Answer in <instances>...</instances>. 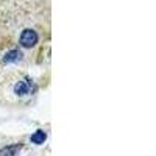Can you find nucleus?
<instances>
[{"mask_svg": "<svg viewBox=\"0 0 156 156\" xmlns=\"http://www.w3.org/2000/svg\"><path fill=\"white\" fill-rule=\"evenodd\" d=\"M31 87H34V86H33V83L30 80H20V81H17L14 84V94L19 95V97L27 95V94H30L33 90Z\"/></svg>", "mask_w": 156, "mask_h": 156, "instance_id": "obj_2", "label": "nucleus"}, {"mask_svg": "<svg viewBox=\"0 0 156 156\" xmlns=\"http://www.w3.org/2000/svg\"><path fill=\"white\" fill-rule=\"evenodd\" d=\"M22 150V144H11L0 148V156H16Z\"/></svg>", "mask_w": 156, "mask_h": 156, "instance_id": "obj_3", "label": "nucleus"}, {"mask_svg": "<svg viewBox=\"0 0 156 156\" xmlns=\"http://www.w3.org/2000/svg\"><path fill=\"white\" fill-rule=\"evenodd\" d=\"M30 140L33 142V144H36V145H42L44 142L47 140V133L42 131V129H37V131H34L30 136Z\"/></svg>", "mask_w": 156, "mask_h": 156, "instance_id": "obj_5", "label": "nucleus"}, {"mask_svg": "<svg viewBox=\"0 0 156 156\" xmlns=\"http://www.w3.org/2000/svg\"><path fill=\"white\" fill-rule=\"evenodd\" d=\"M20 58H22L20 50L12 48V50H9L8 53L3 56V62H6V64H9V62H17V61H20Z\"/></svg>", "mask_w": 156, "mask_h": 156, "instance_id": "obj_4", "label": "nucleus"}, {"mask_svg": "<svg viewBox=\"0 0 156 156\" xmlns=\"http://www.w3.org/2000/svg\"><path fill=\"white\" fill-rule=\"evenodd\" d=\"M39 41V36L34 30L31 28H25L22 33H20V37H19V42L23 48H33Z\"/></svg>", "mask_w": 156, "mask_h": 156, "instance_id": "obj_1", "label": "nucleus"}]
</instances>
